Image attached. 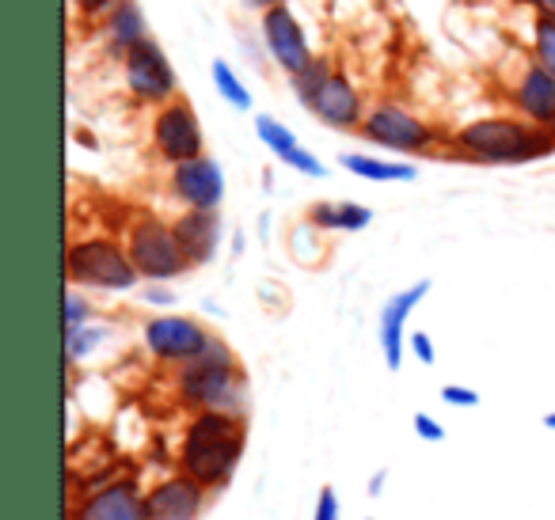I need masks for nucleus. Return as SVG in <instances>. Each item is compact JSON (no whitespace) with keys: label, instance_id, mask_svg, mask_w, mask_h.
Masks as SVG:
<instances>
[{"label":"nucleus","instance_id":"nucleus-8","mask_svg":"<svg viewBox=\"0 0 555 520\" xmlns=\"http://www.w3.org/2000/svg\"><path fill=\"white\" fill-rule=\"evenodd\" d=\"M153 148L168 168L186 160H198L206 156V133H202V118L191 103L179 95V100L156 107L153 115Z\"/></svg>","mask_w":555,"mask_h":520},{"label":"nucleus","instance_id":"nucleus-20","mask_svg":"<svg viewBox=\"0 0 555 520\" xmlns=\"http://www.w3.org/2000/svg\"><path fill=\"white\" fill-rule=\"evenodd\" d=\"M343 168L358 179H370V183H415L418 179V168L408 160H380V156H370V153H347L343 156Z\"/></svg>","mask_w":555,"mask_h":520},{"label":"nucleus","instance_id":"nucleus-34","mask_svg":"<svg viewBox=\"0 0 555 520\" xmlns=\"http://www.w3.org/2000/svg\"><path fill=\"white\" fill-rule=\"evenodd\" d=\"M525 4H529L537 16H552L555 20V0H525Z\"/></svg>","mask_w":555,"mask_h":520},{"label":"nucleus","instance_id":"nucleus-17","mask_svg":"<svg viewBox=\"0 0 555 520\" xmlns=\"http://www.w3.org/2000/svg\"><path fill=\"white\" fill-rule=\"evenodd\" d=\"M176 236L183 244L186 259L191 266H209L221 251V239H224V221H221V209H183L176 217Z\"/></svg>","mask_w":555,"mask_h":520},{"label":"nucleus","instance_id":"nucleus-37","mask_svg":"<svg viewBox=\"0 0 555 520\" xmlns=\"http://www.w3.org/2000/svg\"><path fill=\"white\" fill-rule=\"evenodd\" d=\"M544 426H547V429H552V433H555V411H547V414H544Z\"/></svg>","mask_w":555,"mask_h":520},{"label":"nucleus","instance_id":"nucleus-1","mask_svg":"<svg viewBox=\"0 0 555 520\" xmlns=\"http://www.w3.org/2000/svg\"><path fill=\"white\" fill-rule=\"evenodd\" d=\"M176 395L191 414L221 411L247 421V411H251L247 373L240 365L236 350L221 335L209 338V346L194 361L176 368Z\"/></svg>","mask_w":555,"mask_h":520},{"label":"nucleus","instance_id":"nucleus-35","mask_svg":"<svg viewBox=\"0 0 555 520\" xmlns=\"http://www.w3.org/2000/svg\"><path fill=\"white\" fill-rule=\"evenodd\" d=\"M385 482H388V471L380 467V471L370 479V497H380V494H385Z\"/></svg>","mask_w":555,"mask_h":520},{"label":"nucleus","instance_id":"nucleus-30","mask_svg":"<svg viewBox=\"0 0 555 520\" xmlns=\"http://www.w3.org/2000/svg\"><path fill=\"white\" fill-rule=\"evenodd\" d=\"M408 350L415 353L423 365H434V361H438V346H434V338L426 335V330H411V335H408Z\"/></svg>","mask_w":555,"mask_h":520},{"label":"nucleus","instance_id":"nucleus-5","mask_svg":"<svg viewBox=\"0 0 555 520\" xmlns=\"http://www.w3.org/2000/svg\"><path fill=\"white\" fill-rule=\"evenodd\" d=\"M122 244H126V251H130L133 266H138L141 282H176L186 270H194L183 244H179V236H176V224L156 213L133 217V221L126 224Z\"/></svg>","mask_w":555,"mask_h":520},{"label":"nucleus","instance_id":"nucleus-21","mask_svg":"<svg viewBox=\"0 0 555 520\" xmlns=\"http://www.w3.org/2000/svg\"><path fill=\"white\" fill-rule=\"evenodd\" d=\"M107 338H111V330L103 327V323H85V327L65 330V361H69V365H80V361L92 358Z\"/></svg>","mask_w":555,"mask_h":520},{"label":"nucleus","instance_id":"nucleus-18","mask_svg":"<svg viewBox=\"0 0 555 520\" xmlns=\"http://www.w3.org/2000/svg\"><path fill=\"white\" fill-rule=\"evenodd\" d=\"M103 35H107L111 50L115 54H130L138 42L149 39V24H145V12H141L138 0H118L115 9H111V16L103 20Z\"/></svg>","mask_w":555,"mask_h":520},{"label":"nucleus","instance_id":"nucleus-25","mask_svg":"<svg viewBox=\"0 0 555 520\" xmlns=\"http://www.w3.org/2000/svg\"><path fill=\"white\" fill-rule=\"evenodd\" d=\"M532 62L555 77V20L552 16H537V24H532Z\"/></svg>","mask_w":555,"mask_h":520},{"label":"nucleus","instance_id":"nucleus-36","mask_svg":"<svg viewBox=\"0 0 555 520\" xmlns=\"http://www.w3.org/2000/svg\"><path fill=\"white\" fill-rule=\"evenodd\" d=\"M244 4H251V9L267 12V9H278V4H289V0H244Z\"/></svg>","mask_w":555,"mask_h":520},{"label":"nucleus","instance_id":"nucleus-4","mask_svg":"<svg viewBox=\"0 0 555 520\" xmlns=\"http://www.w3.org/2000/svg\"><path fill=\"white\" fill-rule=\"evenodd\" d=\"M65 277L77 289H92V292H130L141 282L126 244H118L111 236L73 239L65 247Z\"/></svg>","mask_w":555,"mask_h":520},{"label":"nucleus","instance_id":"nucleus-2","mask_svg":"<svg viewBox=\"0 0 555 520\" xmlns=\"http://www.w3.org/2000/svg\"><path fill=\"white\" fill-rule=\"evenodd\" d=\"M247 448V421L221 411L191 414L179 444V471L206 490H224L240 471Z\"/></svg>","mask_w":555,"mask_h":520},{"label":"nucleus","instance_id":"nucleus-3","mask_svg":"<svg viewBox=\"0 0 555 520\" xmlns=\"http://www.w3.org/2000/svg\"><path fill=\"white\" fill-rule=\"evenodd\" d=\"M453 148L472 164L514 168V164H532L552 156L555 130H540V126L525 122L521 115H487L461 126L453 133Z\"/></svg>","mask_w":555,"mask_h":520},{"label":"nucleus","instance_id":"nucleus-26","mask_svg":"<svg viewBox=\"0 0 555 520\" xmlns=\"http://www.w3.org/2000/svg\"><path fill=\"white\" fill-rule=\"evenodd\" d=\"M62 323H65V330L85 327V323H95V304H92V297H85V289H77V285H69V292H65Z\"/></svg>","mask_w":555,"mask_h":520},{"label":"nucleus","instance_id":"nucleus-6","mask_svg":"<svg viewBox=\"0 0 555 520\" xmlns=\"http://www.w3.org/2000/svg\"><path fill=\"white\" fill-rule=\"evenodd\" d=\"M358 138H365L370 145L388 148L396 156H426L438 145V133L426 118H418L415 110H408L403 103L380 100L365 110V122L358 130Z\"/></svg>","mask_w":555,"mask_h":520},{"label":"nucleus","instance_id":"nucleus-7","mask_svg":"<svg viewBox=\"0 0 555 520\" xmlns=\"http://www.w3.org/2000/svg\"><path fill=\"white\" fill-rule=\"evenodd\" d=\"M122 77H126V92L138 103H145V107H164V103L179 100L176 65H171V57L164 54V47L153 35L122 57Z\"/></svg>","mask_w":555,"mask_h":520},{"label":"nucleus","instance_id":"nucleus-10","mask_svg":"<svg viewBox=\"0 0 555 520\" xmlns=\"http://www.w3.org/2000/svg\"><path fill=\"white\" fill-rule=\"evenodd\" d=\"M65 520H149V490L122 474L103 490L73 497Z\"/></svg>","mask_w":555,"mask_h":520},{"label":"nucleus","instance_id":"nucleus-19","mask_svg":"<svg viewBox=\"0 0 555 520\" xmlns=\"http://www.w3.org/2000/svg\"><path fill=\"white\" fill-rule=\"evenodd\" d=\"M305 221L317 232H362L373 224V209L362 202H312Z\"/></svg>","mask_w":555,"mask_h":520},{"label":"nucleus","instance_id":"nucleus-16","mask_svg":"<svg viewBox=\"0 0 555 520\" xmlns=\"http://www.w3.org/2000/svg\"><path fill=\"white\" fill-rule=\"evenodd\" d=\"M509 103L525 122L540 126V130H555V77L547 69H540L537 62H529L517 77V84L509 88Z\"/></svg>","mask_w":555,"mask_h":520},{"label":"nucleus","instance_id":"nucleus-33","mask_svg":"<svg viewBox=\"0 0 555 520\" xmlns=\"http://www.w3.org/2000/svg\"><path fill=\"white\" fill-rule=\"evenodd\" d=\"M73 4H77V12H85L88 20H107L118 0H73Z\"/></svg>","mask_w":555,"mask_h":520},{"label":"nucleus","instance_id":"nucleus-14","mask_svg":"<svg viewBox=\"0 0 555 520\" xmlns=\"http://www.w3.org/2000/svg\"><path fill=\"white\" fill-rule=\"evenodd\" d=\"M209 494L214 490L194 482L191 474H164L149 486V520H198L209 505Z\"/></svg>","mask_w":555,"mask_h":520},{"label":"nucleus","instance_id":"nucleus-11","mask_svg":"<svg viewBox=\"0 0 555 520\" xmlns=\"http://www.w3.org/2000/svg\"><path fill=\"white\" fill-rule=\"evenodd\" d=\"M259 35H262V47H267L270 62L278 69L286 73V77H297L305 65H312V47H309V35H305L301 20L294 16L289 4H278V9H267L259 16Z\"/></svg>","mask_w":555,"mask_h":520},{"label":"nucleus","instance_id":"nucleus-29","mask_svg":"<svg viewBox=\"0 0 555 520\" xmlns=\"http://www.w3.org/2000/svg\"><path fill=\"white\" fill-rule=\"evenodd\" d=\"M411 426H415V433L423 437L426 444H441V441H446V426H441L438 418H430L426 411H418L415 418H411Z\"/></svg>","mask_w":555,"mask_h":520},{"label":"nucleus","instance_id":"nucleus-12","mask_svg":"<svg viewBox=\"0 0 555 520\" xmlns=\"http://www.w3.org/2000/svg\"><path fill=\"white\" fill-rule=\"evenodd\" d=\"M434 282H411L408 289H400L396 297H388V304L380 308V323H377V338H380V358H385L388 373H400L403 365V350H408V320L426 297H430Z\"/></svg>","mask_w":555,"mask_h":520},{"label":"nucleus","instance_id":"nucleus-22","mask_svg":"<svg viewBox=\"0 0 555 520\" xmlns=\"http://www.w3.org/2000/svg\"><path fill=\"white\" fill-rule=\"evenodd\" d=\"M209 77H214L217 95H221L232 110H251V92H247L244 80L236 77V69H232L229 62H221V57H217V62L209 65Z\"/></svg>","mask_w":555,"mask_h":520},{"label":"nucleus","instance_id":"nucleus-24","mask_svg":"<svg viewBox=\"0 0 555 520\" xmlns=\"http://www.w3.org/2000/svg\"><path fill=\"white\" fill-rule=\"evenodd\" d=\"M332 65L324 62V57H312V65H305L297 77H289V88H294V100L301 103L305 110L312 107V100L320 95V88L327 84V77H332Z\"/></svg>","mask_w":555,"mask_h":520},{"label":"nucleus","instance_id":"nucleus-31","mask_svg":"<svg viewBox=\"0 0 555 520\" xmlns=\"http://www.w3.org/2000/svg\"><path fill=\"white\" fill-rule=\"evenodd\" d=\"M141 300H145L149 308H171V304H176V292H171L168 282H145Z\"/></svg>","mask_w":555,"mask_h":520},{"label":"nucleus","instance_id":"nucleus-32","mask_svg":"<svg viewBox=\"0 0 555 520\" xmlns=\"http://www.w3.org/2000/svg\"><path fill=\"white\" fill-rule=\"evenodd\" d=\"M343 509H339V494H335V486H324L317 494V512H312V520H339Z\"/></svg>","mask_w":555,"mask_h":520},{"label":"nucleus","instance_id":"nucleus-23","mask_svg":"<svg viewBox=\"0 0 555 520\" xmlns=\"http://www.w3.org/2000/svg\"><path fill=\"white\" fill-rule=\"evenodd\" d=\"M255 138H259L262 145L278 156V160H282V156H289L297 145H301V141H297V133L289 130L286 122H278L274 115H255Z\"/></svg>","mask_w":555,"mask_h":520},{"label":"nucleus","instance_id":"nucleus-38","mask_svg":"<svg viewBox=\"0 0 555 520\" xmlns=\"http://www.w3.org/2000/svg\"><path fill=\"white\" fill-rule=\"evenodd\" d=\"M365 520H373V517H365Z\"/></svg>","mask_w":555,"mask_h":520},{"label":"nucleus","instance_id":"nucleus-15","mask_svg":"<svg viewBox=\"0 0 555 520\" xmlns=\"http://www.w3.org/2000/svg\"><path fill=\"white\" fill-rule=\"evenodd\" d=\"M312 115L327 126V130H339V133H358L365 122V100L362 92L354 88V80L343 77V73H332L327 84L320 88V95L312 100Z\"/></svg>","mask_w":555,"mask_h":520},{"label":"nucleus","instance_id":"nucleus-28","mask_svg":"<svg viewBox=\"0 0 555 520\" xmlns=\"http://www.w3.org/2000/svg\"><path fill=\"white\" fill-rule=\"evenodd\" d=\"M441 403L461 406V411H472V406H479V391L464 388V384H446V388H441Z\"/></svg>","mask_w":555,"mask_h":520},{"label":"nucleus","instance_id":"nucleus-9","mask_svg":"<svg viewBox=\"0 0 555 520\" xmlns=\"http://www.w3.org/2000/svg\"><path fill=\"white\" fill-rule=\"evenodd\" d=\"M214 330L206 327L194 315H153V320L141 327V342L153 353L160 365H186L209 346Z\"/></svg>","mask_w":555,"mask_h":520},{"label":"nucleus","instance_id":"nucleus-27","mask_svg":"<svg viewBox=\"0 0 555 520\" xmlns=\"http://www.w3.org/2000/svg\"><path fill=\"white\" fill-rule=\"evenodd\" d=\"M282 164H286V168H294V171H301L305 179H324L327 176L324 160H320L317 153H309V148H301V145H297L289 156H282Z\"/></svg>","mask_w":555,"mask_h":520},{"label":"nucleus","instance_id":"nucleus-13","mask_svg":"<svg viewBox=\"0 0 555 520\" xmlns=\"http://www.w3.org/2000/svg\"><path fill=\"white\" fill-rule=\"evenodd\" d=\"M171 198L183 209H221L224 202V168L214 156H198V160L176 164L168 176Z\"/></svg>","mask_w":555,"mask_h":520}]
</instances>
